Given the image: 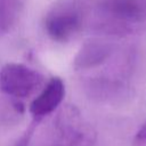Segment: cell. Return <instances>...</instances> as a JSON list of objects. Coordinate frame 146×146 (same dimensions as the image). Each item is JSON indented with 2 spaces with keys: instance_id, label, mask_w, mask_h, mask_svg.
Returning a JSON list of instances; mask_svg holds the SVG:
<instances>
[{
  "instance_id": "obj_4",
  "label": "cell",
  "mask_w": 146,
  "mask_h": 146,
  "mask_svg": "<svg viewBox=\"0 0 146 146\" xmlns=\"http://www.w3.org/2000/svg\"><path fill=\"white\" fill-rule=\"evenodd\" d=\"M43 84V75L24 64L8 63L0 70V90L17 102L29 98Z\"/></svg>"
},
{
  "instance_id": "obj_5",
  "label": "cell",
  "mask_w": 146,
  "mask_h": 146,
  "mask_svg": "<svg viewBox=\"0 0 146 146\" xmlns=\"http://www.w3.org/2000/svg\"><path fill=\"white\" fill-rule=\"evenodd\" d=\"M65 96V84L58 76L51 78L41 89V92L32 100L30 112L35 121L51 114L58 108Z\"/></svg>"
},
{
  "instance_id": "obj_3",
  "label": "cell",
  "mask_w": 146,
  "mask_h": 146,
  "mask_svg": "<svg viewBox=\"0 0 146 146\" xmlns=\"http://www.w3.org/2000/svg\"><path fill=\"white\" fill-rule=\"evenodd\" d=\"M83 22V5L79 0H62L47 13L44 30L50 39L65 42L82 29Z\"/></svg>"
},
{
  "instance_id": "obj_2",
  "label": "cell",
  "mask_w": 146,
  "mask_h": 146,
  "mask_svg": "<svg viewBox=\"0 0 146 146\" xmlns=\"http://www.w3.org/2000/svg\"><path fill=\"white\" fill-rule=\"evenodd\" d=\"M96 133L74 107L62 110L40 137L39 146H94Z\"/></svg>"
},
{
  "instance_id": "obj_6",
  "label": "cell",
  "mask_w": 146,
  "mask_h": 146,
  "mask_svg": "<svg viewBox=\"0 0 146 146\" xmlns=\"http://www.w3.org/2000/svg\"><path fill=\"white\" fill-rule=\"evenodd\" d=\"M113 47L104 41H89L76 54L73 65L76 70H87L104 63L112 54Z\"/></svg>"
},
{
  "instance_id": "obj_1",
  "label": "cell",
  "mask_w": 146,
  "mask_h": 146,
  "mask_svg": "<svg viewBox=\"0 0 146 146\" xmlns=\"http://www.w3.org/2000/svg\"><path fill=\"white\" fill-rule=\"evenodd\" d=\"M96 22L105 33L127 35L146 29V0H98Z\"/></svg>"
},
{
  "instance_id": "obj_7",
  "label": "cell",
  "mask_w": 146,
  "mask_h": 146,
  "mask_svg": "<svg viewBox=\"0 0 146 146\" xmlns=\"http://www.w3.org/2000/svg\"><path fill=\"white\" fill-rule=\"evenodd\" d=\"M22 11L19 0H0V35L6 34L18 21Z\"/></svg>"
},
{
  "instance_id": "obj_8",
  "label": "cell",
  "mask_w": 146,
  "mask_h": 146,
  "mask_svg": "<svg viewBox=\"0 0 146 146\" xmlns=\"http://www.w3.org/2000/svg\"><path fill=\"white\" fill-rule=\"evenodd\" d=\"M135 143L136 144H144L146 143V121L145 123L139 128L135 136Z\"/></svg>"
}]
</instances>
